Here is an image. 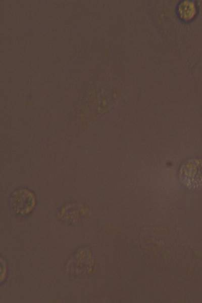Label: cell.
Returning <instances> with one entry per match:
<instances>
[{"label":"cell","instance_id":"6da1fadb","mask_svg":"<svg viewBox=\"0 0 202 303\" xmlns=\"http://www.w3.org/2000/svg\"><path fill=\"white\" fill-rule=\"evenodd\" d=\"M35 204V197L29 191L15 193L11 196L10 204L13 213L19 217H25L31 214Z\"/></svg>","mask_w":202,"mask_h":303},{"label":"cell","instance_id":"7a4b0ae2","mask_svg":"<svg viewBox=\"0 0 202 303\" xmlns=\"http://www.w3.org/2000/svg\"><path fill=\"white\" fill-rule=\"evenodd\" d=\"M182 180L193 186L202 185V160L193 159L186 163L182 169Z\"/></svg>","mask_w":202,"mask_h":303},{"label":"cell","instance_id":"3957f363","mask_svg":"<svg viewBox=\"0 0 202 303\" xmlns=\"http://www.w3.org/2000/svg\"><path fill=\"white\" fill-rule=\"evenodd\" d=\"M178 17L184 21L193 19L196 13V7L194 2L183 1L178 4L176 8Z\"/></svg>","mask_w":202,"mask_h":303}]
</instances>
